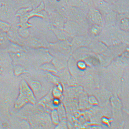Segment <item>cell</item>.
Segmentation results:
<instances>
[{
  "mask_svg": "<svg viewBox=\"0 0 129 129\" xmlns=\"http://www.w3.org/2000/svg\"><path fill=\"white\" fill-rule=\"evenodd\" d=\"M37 99L28 84L25 80L21 82L18 97L15 104L16 109H20L28 103L35 104Z\"/></svg>",
  "mask_w": 129,
  "mask_h": 129,
  "instance_id": "obj_1",
  "label": "cell"
},
{
  "mask_svg": "<svg viewBox=\"0 0 129 129\" xmlns=\"http://www.w3.org/2000/svg\"><path fill=\"white\" fill-rule=\"evenodd\" d=\"M34 31V35L29 37L26 41L28 46L33 49H48L50 42L47 41L45 33L36 28H35Z\"/></svg>",
  "mask_w": 129,
  "mask_h": 129,
  "instance_id": "obj_2",
  "label": "cell"
},
{
  "mask_svg": "<svg viewBox=\"0 0 129 129\" xmlns=\"http://www.w3.org/2000/svg\"><path fill=\"white\" fill-rule=\"evenodd\" d=\"M16 12L13 0H0V18L2 20H14L17 17Z\"/></svg>",
  "mask_w": 129,
  "mask_h": 129,
  "instance_id": "obj_3",
  "label": "cell"
},
{
  "mask_svg": "<svg viewBox=\"0 0 129 129\" xmlns=\"http://www.w3.org/2000/svg\"><path fill=\"white\" fill-rule=\"evenodd\" d=\"M71 45L66 41H59L55 42L49 43L48 48L50 52L59 53L67 55L70 53Z\"/></svg>",
  "mask_w": 129,
  "mask_h": 129,
  "instance_id": "obj_4",
  "label": "cell"
},
{
  "mask_svg": "<svg viewBox=\"0 0 129 129\" xmlns=\"http://www.w3.org/2000/svg\"><path fill=\"white\" fill-rule=\"evenodd\" d=\"M34 49L35 51L36 56L38 60L39 67L44 63L51 62L53 57L48 49L41 48Z\"/></svg>",
  "mask_w": 129,
  "mask_h": 129,
  "instance_id": "obj_5",
  "label": "cell"
},
{
  "mask_svg": "<svg viewBox=\"0 0 129 129\" xmlns=\"http://www.w3.org/2000/svg\"><path fill=\"white\" fill-rule=\"evenodd\" d=\"M50 25L58 28L62 29L63 26V20L60 14L55 11L46 12Z\"/></svg>",
  "mask_w": 129,
  "mask_h": 129,
  "instance_id": "obj_6",
  "label": "cell"
},
{
  "mask_svg": "<svg viewBox=\"0 0 129 129\" xmlns=\"http://www.w3.org/2000/svg\"><path fill=\"white\" fill-rule=\"evenodd\" d=\"M43 0H13L16 12L20 8L38 6Z\"/></svg>",
  "mask_w": 129,
  "mask_h": 129,
  "instance_id": "obj_7",
  "label": "cell"
},
{
  "mask_svg": "<svg viewBox=\"0 0 129 129\" xmlns=\"http://www.w3.org/2000/svg\"><path fill=\"white\" fill-rule=\"evenodd\" d=\"M48 28L49 30L55 35L59 41H67L69 35L63 31L62 29L58 28L50 25H49Z\"/></svg>",
  "mask_w": 129,
  "mask_h": 129,
  "instance_id": "obj_8",
  "label": "cell"
},
{
  "mask_svg": "<svg viewBox=\"0 0 129 129\" xmlns=\"http://www.w3.org/2000/svg\"><path fill=\"white\" fill-rule=\"evenodd\" d=\"M39 69L46 72H49L54 75H56L58 73L57 69L51 62L41 65L39 67Z\"/></svg>",
  "mask_w": 129,
  "mask_h": 129,
  "instance_id": "obj_9",
  "label": "cell"
},
{
  "mask_svg": "<svg viewBox=\"0 0 129 129\" xmlns=\"http://www.w3.org/2000/svg\"><path fill=\"white\" fill-rule=\"evenodd\" d=\"M28 84L33 91L35 97L42 91V86L39 81H32L29 83V84Z\"/></svg>",
  "mask_w": 129,
  "mask_h": 129,
  "instance_id": "obj_10",
  "label": "cell"
},
{
  "mask_svg": "<svg viewBox=\"0 0 129 129\" xmlns=\"http://www.w3.org/2000/svg\"><path fill=\"white\" fill-rule=\"evenodd\" d=\"M12 26L11 23L9 22L0 20V32L4 33H8Z\"/></svg>",
  "mask_w": 129,
  "mask_h": 129,
  "instance_id": "obj_11",
  "label": "cell"
},
{
  "mask_svg": "<svg viewBox=\"0 0 129 129\" xmlns=\"http://www.w3.org/2000/svg\"><path fill=\"white\" fill-rule=\"evenodd\" d=\"M18 33L19 36L23 39H27L30 36L31 31L29 29H24L18 27Z\"/></svg>",
  "mask_w": 129,
  "mask_h": 129,
  "instance_id": "obj_12",
  "label": "cell"
},
{
  "mask_svg": "<svg viewBox=\"0 0 129 129\" xmlns=\"http://www.w3.org/2000/svg\"><path fill=\"white\" fill-rule=\"evenodd\" d=\"M45 77L47 80L56 85L59 83L58 77L56 76V75L54 74L47 72L45 74Z\"/></svg>",
  "mask_w": 129,
  "mask_h": 129,
  "instance_id": "obj_13",
  "label": "cell"
},
{
  "mask_svg": "<svg viewBox=\"0 0 129 129\" xmlns=\"http://www.w3.org/2000/svg\"><path fill=\"white\" fill-rule=\"evenodd\" d=\"M14 72L15 75L19 76L22 74L26 73L27 72L23 66L20 65H17L14 67Z\"/></svg>",
  "mask_w": 129,
  "mask_h": 129,
  "instance_id": "obj_14",
  "label": "cell"
},
{
  "mask_svg": "<svg viewBox=\"0 0 129 129\" xmlns=\"http://www.w3.org/2000/svg\"><path fill=\"white\" fill-rule=\"evenodd\" d=\"M51 119L53 123L57 125L59 123V119L58 113L55 109L53 110L51 113Z\"/></svg>",
  "mask_w": 129,
  "mask_h": 129,
  "instance_id": "obj_15",
  "label": "cell"
},
{
  "mask_svg": "<svg viewBox=\"0 0 129 129\" xmlns=\"http://www.w3.org/2000/svg\"><path fill=\"white\" fill-rule=\"evenodd\" d=\"M17 26L19 27L24 29H30L33 27V25L29 22L21 23L19 22L17 24Z\"/></svg>",
  "mask_w": 129,
  "mask_h": 129,
  "instance_id": "obj_16",
  "label": "cell"
},
{
  "mask_svg": "<svg viewBox=\"0 0 129 129\" xmlns=\"http://www.w3.org/2000/svg\"><path fill=\"white\" fill-rule=\"evenodd\" d=\"M51 93L54 98L59 99L61 96V91L58 89L56 86L53 89Z\"/></svg>",
  "mask_w": 129,
  "mask_h": 129,
  "instance_id": "obj_17",
  "label": "cell"
},
{
  "mask_svg": "<svg viewBox=\"0 0 129 129\" xmlns=\"http://www.w3.org/2000/svg\"><path fill=\"white\" fill-rule=\"evenodd\" d=\"M6 34L0 32V44H2L6 38Z\"/></svg>",
  "mask_w": 129,
  "mask_h": 129,
  "instance_id": "obj_18",
  "label": "cell"
},
{
  "mask_svg": "<svg viewBox=\"0 0 129 129\" xmlns=\"http://www.w3.org/2000/svg\"><path fill=\"white\" fill-rule=\"evenodd\" d=\"M52 105L54 107H56L58 106L60 104V101L59 99L57 98H54L52 100Z\"/></svg>",
  "mask_w": 129,
  "mask_h": 129,
  "instance_id": "obj_19",
  "label": "cell"
},
{
  "mask_svg": "<svg viewBox=\"0 0 129 129\" xmlns=\"http://www.w3.org/2000/svg\"><path fill=\"white\" fill-rule=\"evenodd\" d=\"M77 66L80 69H82L85 68V64L83 62L80 61L77 63Z\"/></svg>",
  "mask_w": 129,
  "mask_h": 129,
  "instance_id": "obj_20",
  "label": "cell"
},
{
  "mask_svg": "<svg viewBox=\"0 0 129 129\" xmlns=\"http://www.w3.org/2000/svg\"><path fill=\"white\" fill-rule=\"evenodd\" d=\"M1 70H0V74H1Z\"/></svg>",
  "mask_w": 129,
  "mask_h": 129,
  "instance_id": "obj_21",
  "label": "cell"
}]
</instances>
